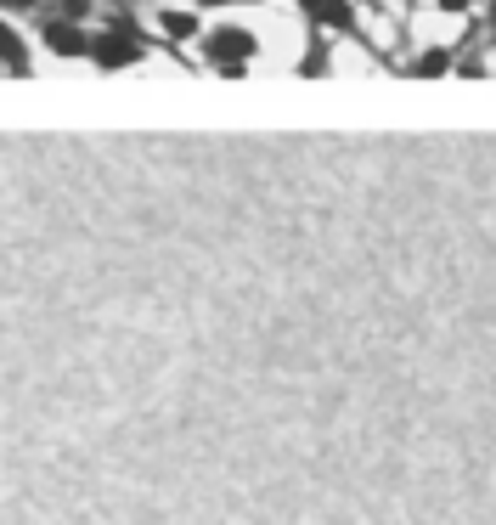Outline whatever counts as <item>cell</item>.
<instances>
[{
    "instance_id": "obj_1",
    "label": "cell",
    "mask_w": 496,
    "mask_h": 525,
    "mask_svg": "<svg viewBox=\"0 0 496 525\" xmlns=\"http://www.w3.org/2000/svg\"><path fill=\"white\" fill-rule=\"evenodd\" d=\"M91 57H96L102 68H124V63H136V57H141V34L130 29V23H119L113 34H96V40H91Z\"/></svg>"
},
{
    "instance_id": "obj_2",
    "label": "cell",
    "mask_w": 496,
    "mask_h": 525,
    "mask_svg": "<svg viewBox=\"0 0 496 525\" xmlns=\"http://www.w3.org/2000/svg\"><path fill=\"white\" fill-rule=\"evenodd\" d=\"M40 46H46L51 57H91V34L79 29V23H62V17H51L46 29H40Z\"/></svg>"
},
{
    "instance_id": "obj_3",
    "label": "cell",
    "mask_w": 496,
    "mask_h": 525,
    "mask_svg": "<svg viewBox=\"0 0 496 525\" xmlns=\"http://www.w3.org/2000/svg\"><path fill=\"white\" fill-rule=\"evenodd\" d=\"M209 57H215L220 68H243L248 57H254V34H248V29H215Z\"/></svg>"
},
{
    "instance_id": "obj_4",
    "label": "cell",
    "mask_w": 496,
    "mask_h": 525,
    "mask_svg": "<svg viewBox=\"0 0 496 525\" xmlns=\"http://www.w3.org/2000/svg\"><path fill=\"white\" fill-rule=\"evenodd\" d=\"M158 29H164V40H192V34H203L198 6H192V12H186V6H164V12H158Z\"/></svg>"
},
{
    "instance_id": "obj_5",
    "label": "cell",
    "mask_w": 496,
    "mask_h": 525,
    "mask_svg": "<svg viewBox=\"0 0 496 525\" xmlns=\"http://www.w3.org/2000/svg\"><path fill=\"white\" fill-rule=\"evenodd\" d=\"M316 23H333V29H350L356 23V12H350V0H299Z\"/></svg>"
},
{
    "instance_id": "obj_6",
    "label": "cell",
    "mask_w": 496,
    "mask_h": 525,
    "mask_svg": "<svg viewBox=\"0 0 496 525\" xmlns=\"http://www.w3.org/2000/svg\"><path fill=\"white\" fill-rule=\"evenodd\" d=\"M446 68H451V57H446V51H423L418 63H412V74H423V80H434V74H446Z\"/></svg>"
},
{
    "instance_id": "obj_7",
    "label": "cell",
    "mask_w": 496,
    "mask_h": 525,
    "mask_svg": "<svg viewBox=\"0 0 496 525\" xmlns=\"http://www.w3.org/2000/svg\"><path fill=\"white\" fill-rule=\"evenodd\" d=\"M91 12V0H57V17L62 23H74V17H85Z\"/></svg>"
},
{
    "instance_id": "obj_8",
    "label": "cell",
    "mask_w": 496,
    "mask_h": 525,
    "mask_svg": "<svg viewBox=\"0 0 496 525\" xmlns=\"http://www.w3.org/2000/svg\"><path fill=\"white\" fill-rule=\"evenodd\" d=\"M34 0H0V12H29Z\"/></svg>"
},
{
    "instance_id": "obj_9",
    "label": "cell",
    "mask_w": 496,
    "mask_h": 525,
    "mask_svg": "<svg viewBox=\"0 0 496 525\" xmlns=\"http://www.w3.org/2000/svg\"><path fill=\"white\" fill-rule=\"evenodd\" d=\"M474 0H440V12H468Z\"/></svg>"
},
{
    "instance_id": "obj_10",
    "label": "cell",
    "mask_w": 496,
    "mask_h": 525,
    "mask_svg": "<svg viewBox=\"0 0 496 525\" xmlns=\"http://www.w3.org/2000/svg\"><path fill=\"white\" fill-rule=\"evenodd\" d=\"M203 6H220V0H203Z\"/></svg>"
}]
</instances>
